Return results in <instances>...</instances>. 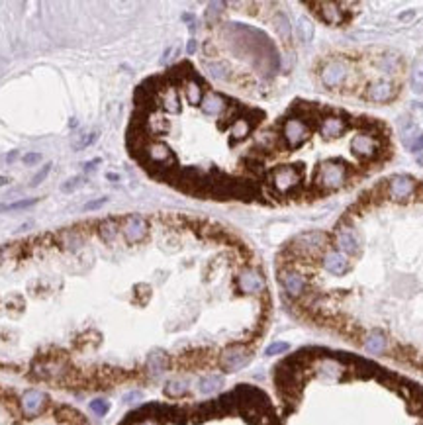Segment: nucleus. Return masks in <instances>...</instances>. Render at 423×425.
I'll return each instance as SVG.
<instances>
[{
  "mask_svg": "<svg viewBox=\"0 0 423 425\" xmlns=\"http://www.w3.org/2000/svg\"><path fill=\"white\" fill-rule=\"evenodd\" d=\"M247 362H249V353L243 347H237V345L227 347L222 353V357H220V365H222V369L225 372L239 371V369L245 367Z\"/></svg>",
  "mask_w": 423,
  "mask_h": 425,
  "instance_id": "1",
  "label": "nucleus"
},
{
  "mask_svg": "<svg viewBox=\"0 0 423 425\" xmlns=\"http://www.w3.org/2000/svg\"><path fill=\"white\" fill-rule=\"evenodd\" d=\"M122 233L128 243H137L147 235V224L141 216H128L122 226Z\"/></svg>",
  "mask_w": 423,
  "mask_h": 425,
  "instance_id": "2",
  "label": "nucleus"
},
{
  "mask_svg": "<svg viewBox=\"0 0 423 425\" xmlns=\"http://www.w3.org/2000/svg\"><path fill=\"white\" fill-rule=\"evenodd\" d=\"M200 108L208 116H220V114H223L225 110L229 108V100L223 98L222 94H218V92H206L202 96Z\"/></svg>",
  "mask_w": 423,
  "mask_h": 425,
  "instance_id": "3",
  "label": "nucleus"
},
{
  "mask_svg": "<svg viewBox=\"0 0 423 425\" xmlns=\"http://www.w3.org/2000/svg\"><path fill=\"white\" fill-rule=\"evenodd\" d=\"M237 286L241 292H247V294H253V292H261L265 288V280L263 276L253 271V269H247L243 273L237 276Z\"/></svg>",
  "mask_w": 423,
  "mask_h": 425,
  "instance_id": "4",
  "label": "nucleus"
},
{
  "mask_svg": "<svg viewBox=\"0 0 423 425\" xmlns=\"http://www.w3.org/2000/svg\"><path fill=\"white\" fill-rule=\"evenodd\" d=\"M45 403V396L39 390H28L22 396V408L28 415H37Z\"/></svg>",
  "mask_w": 423,
  "mask_h": 425,
  "instance_id": "5",
  "label": "nucleus"
},
{
  "mask_svg": "<svg viewBox=\"0 0 423 425\" xmlns=\"http://www.w3.org/2000/svg\"><path fill=\"white\" fill-rule=\"evenodd\" d=\"M222 384H223L222 376H216V374H212V376H206V378H202V380L198 382V388H200V392L210 394V392H216V390H218Z\"/></svg>",
  "mask_w": 423,
  "mask_h": 425,
  "instance_id": "6",
  "label": "nucleus"
},
{
  "mask_svg": "<svg viewBox=\"0 0 423 425\" xmlns=\"http://www.w3.org/2000/svg\"><path fill=\"white\" fill-rule=\"evenodd\" d=\"M118 231H120V228H118L116 219H106L100 226V229H98V233H100V237L104 241H112L118 235Z\"/></svg>",
  "mask_w": 423,
  "mask_h": 425,
  "instance_id": "7",
  "label": "nucleus"
},
{
  "mask_svg": "<svg viewBox=\"0 0 423 425\" xmlns=\"http://www.w3.org/2000/svg\"><path fill=\"white\" fill-rule=\"evenodd\" d=\"M39 202V198H22L18 202H10V204H0V214L2 212H10V210H24V208L35 206Z\"/></svg>",
  "mask_w": 423,
  "mask_h": 425,
  "instance_id": "8",
  "label": "nucleus"
},
{
  "mask_svg": "<svg viewBox=\"0 0 423 425\" xmlns=\"http://www.w3.org/2000/svg\"><path fill=\"white\" fill-rule=\"evenodd\" d=\"M57 417L63 419V421H71V423H77V425L84 423L82 415L78 414L77 410H73V408H61V410L57 412Z\"/></svg>",
  "mask_w": 423,
  "mask_h": 425,
  "instance_id": "9",
  "label": "nucleus"
},
{
  "mask_svg": "<svg viewBox=\"0 0 423 425\" xmlns=\"http://www.w3.org/2000/svg\"><path fill=\"white\" fill-rule=\"evenodd\" d=\"M165 392H167L168 396H180V394L186 392V382H182V380L168 382L167 388H165Z\"/></svg>",
  "mask_w": 423,
  "mask_h": 425,
  "instance_id": "10",
  "label": "nucleus"
},
{
  "mask_svg": "<svg viewBox=\"0 0 423 425\" xmlns=\"http://www.w3.org/2000/svg\"><path fill=\"white\" fill-rule=\"evenodd\" d=\"M90 410L96 415H106L108 410H110V403L106 402V400H102V398H98V400H92L90 402Z\"/></svg>",
  "mask_w": 423,
  "mask_h": 425,
  "instance_id": "11",
  "label": "nucleus"
},
{
  "mask_svg": "<svg viewBox=\"0 0 423 425\" xmlns=\"http://www.w3.org/2000/svg\"><path fill=\"white\" fill-rule=\"evenodd\" d=\"M82 183H84L82 176H73V178H69V180H65V183L61 185V190H63V192H73V190L80 188Z\"/></svg>",
  "mask_w": 423,
  "mask_h": 425,
  "instance_id": "12",
  "label": "nucleus"
},
{
  "mask_svg": "<svg viewBox=\"0 0 423 425\" xmlns=\"http://www.w3.org/2000/svg\"><path fill=\"white\" fill-rule=\"evenodd\" d=\"M412 151H413V155H415V159H417V163L423 165V135H419V137L412 143Z\"/></svg>",
  "mask_w": 423,
  "mask_h": 425,
  "instance_id": "13",
  "label": "nucleus"
},
{
  "mask_svg": "<svg viewBox=\"0 0 423 425\" xmlns=\"http://www.w3.org/2000/svg\"><path fill=\"white\" fill-rule=\"evenodd\" d=\"M284 351H288V343H272V345L267 347V355L272 357V355H279V353H284Z\"/></svg>",
  "mask_w": 423,
  "mask_h": 425,
  "instance_id": "14",
  "label": "nucleus"
},
{
  "mask_svg": "<svg viewBox=\"0 0 423 425\" xmlns=\"http://www.w3.org/2000/svg\"><path fill=\"white\" fill-rule=\"evenodd\" d=\"M96 137H98L96 133H89V135H84L80 141L75 143V149H84V147H89V145H92V143L96 141Z\"/></svg>",
  "mask_w": 423,
  "mask_h": 425,
  "instance_id": "15",
  "label": "nucleus"
},
{
  "mask_svg": "<svg viewBox=\"0 0 423 425\" xmlns=\"http://www.w3.org/2000/svg\"><path fill=\"white\" fill-rule=\"evenodd\" d=\"M49 171H51V163L45 165L44 169H41V171H39V173H37V175L32 178V186H37L39 183H41V180H45V176L49 175Z\"/></svg>",
  "mask_w": 423,
  "mask_h": 425,
  "instance_id": "16",
  "label": "nucleus"
},
{
  "mask_svg": "<svg viewBox=\"0 0 423 425\" xmlns=\"http://www.w3.org/2000/svg\"><path fill=\"white\" fill-rule=\"evenodd\" d=\"M106 202H108V198L102 196V198H98V200H92V202H87V204L82 206V210H87V212H89V210H98V208L104 206Z\"/></svg>",
  "mask_w": 423,
  "mask_h": 425,
  "instance_id": "17",
  "label": "nucleus"
},
{
  "mask_svg": "<svg viewBox=\"0 0 423 425\" xmlns=\"http://www.w3.org/2000/svg\"><path fill=\"white\" fill-rule=\"evenodd\" d=\"M39 159H41L39 153H28V155H24V163L26 165H34V163H37Z\"/></svg>",
  "mask_w": 423,
  "mask_h": 425,
  "instance_id": "18",
  "label": "nucleus"
},
{
  "mask_svg": "<svg viewBox=\"0 0 423 425\" xmlns=\"http://www.w3.org/2000/svg\"><path fill=\"white\" fill-rule=\"evenodd\" d=\"M100 163V159H94L92 163H84V171H94L96 169V165Z\"/></svg>",
  "mask_w": 423,
  "mask_h": 425,
  "instance_id": "19",
  "label": "nucleus"
},
{
  "mask_svg": "<svg viewBox=\"0 0 423 425\" xmlns=\"http://www.w3.org/2000/svg\"><path fill=\"white\" fill-rule=\"evenodd\" d=\"M139 398H141V394H139V392L128 394V396H125V402H132V400H139Z\"/></svg>",
  "mask_w": 423,
  "mask_h": 425,
  "instance_id": "20",
  "label": "nucleus"
},
{
  "mask_svg": "<svg viewBox=\"0 0 423 425\" xmlns=\"http://www.w3.org/2000/svg\"><path fill=\"white\" fill-rule=\"evenodd\" d=\"M16 157H18V153H16V151H12L10 155H8V157H6V161H8V163H12V161H14V159H16Z\"/></svg>",
  "mask_w": 423,
  "mask_h": 425,
  "instance_id": "21",
  "label": "nucleus"
},
{
  "mask_svg": "<svg viewBox=\"0 0 423 425\" xmlns=\"http://www.w3.org/2000/svg\"><path fill=\"white\" fill-rule=\"evenodd\" d=\"M194 49H196V44H194V42H190L188 44V53H194Z\"/></svg>",
  "mask_w": 423,
  "mask_h": 425,
  "instance_id": "22",
  "label": "nucleus"
},
{
  "mask_svg": "<svg viewBox=\"0 0 423 425\" xmlns=\"http://www.w3.org/2000/svg\"><path fill=\"white\" fill-rule=\"evenodd\" d=\"M82 425H89V423H82Z\"/></svg>",
  "mask_w": 423,
  "mask_h": 425,
  "instance_id": "23",
  "label": "nucleus"
}]
</instances>
